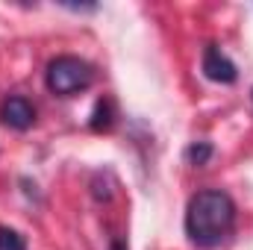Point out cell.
I'll list each match as a JSON object with an SVG mask.
<instances>
[{
  "instance_id": "6da1fadb",
  "label": "cell",
  "mask_w": 253,
  "mask_h": 250,
  "mask_svg": "<svg viewBox=\"0 0 253 250\" xmlns=\"http://www.w3.org/2000/svg\"><path fill=\"white\" fill-rule=\"evenodd\" d=\"M236 224V203L221 188L197 191L186 209V233L197 248H215L221 245Z\"/></svg>"
},
{
  "instance_id": "7a4b0ae2",
  "label": "cell",
  "mask_w": 253,
  "mask_h": 250,
  "mask_svg": "<svg viewBox=\"0 0 253 250\" xmlns=\"http://www.w3.org/2000/svg\"><path fill=\"white\" fill-rule=\"evenodd\" d=\"M94 83V71L85 59L77 56H56L53 62L47 65V88L59 97L77 94L83 88H88Z\"/></svg>"
},
{
  "instance_id": "3957f363",
  "label": "cell",
  "mask_w": 253,
  "mask_h": 250,
  "mask_svg": "<svg viewBox=\"0 0 253 250\" xmlns=\"http://www.w3.org/2000/svg\"><path fill=\"white\" fill-rule=\"evenodd\" d=\"M0 121L6 126H12V129H30L33 121H36V109H33V103H30L27 97L12 94V97H6L3 106H0Z\"/></svg>"
},
{
  "instance_id": "277c9868",
  "label": "cell",
  "mask_w": 253,
  "mask_h": 250,
  "mask_svg": "<svg viewBox=\"0 0 253 250\" xmlns=\"http://www.w3.org/2000/svg\"><path fill=\"white\" fill-rule=\"evenodd\" d=\"M203 74H206L212 83H236V77H239L236 65L230 62V59L221 53V47H215V44H209V47L203 50Z\"/></svg>"
},
{
  "instance_id": "5b68a950",
  "label": "cell",
  "mask_w": 253,
  "mask_h": 250,
  "mask_svg": "<svg viewBox=\"0 0 253 250\" xmlns=\"http://www.w3.org/2000/svg\"><path fill=\"white\" fill-rule=\"evenodd\" d=\"M209 156H212V144L209 141H194V144H189V150H186V159H189L191 165H206Z\"/></svg>"
},
{
  "instance_id": "8992f818",
  "label": "cell",
  "mask_w": 253,
  "mask_h": 250,
  "mask_svg": "<svg viewBox=\"0 0 253 250\" xmlns=\"http://www.w3.org/2000/svg\"><path fill=\"white\" fill-rule=\"evenodd\" d=\"M112 103L109 100H100L97 103V109H94V118H91V129H109V124H112Z\"/></svg>"
},
{
  "instance_id": "52a82bcc",
  "label": "cell",
  "mask_w": 253,
  "mask_h": 250,
  "mask_svg": "<svg viewBox=\"0 0 253 250\" xmlns=\"http://www.w3.org/2000/svg\"><path fill=\"white\" fill-rule=\"evenodd\" d=\"M0 250H27L24 236H18V233L9 230V227H0Z\"/></svg>"
},
{
  "instance_id": "ba28073f",
  "label": "cell",
  "mask_w": 253,
  "mask_h": 250,
  "mask_svg": "<svg viewBox=\"0 0 253 250\" xmlns=\"http://www.w3.org/2000/svg\"><path fill=\"white\" fill-rule=\"evenodd\" d=\"M112 250H126V245L121 242V239H118V242H115V248H112Z\"/></svg>"
}]
</instances>
